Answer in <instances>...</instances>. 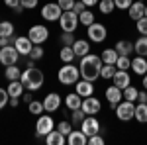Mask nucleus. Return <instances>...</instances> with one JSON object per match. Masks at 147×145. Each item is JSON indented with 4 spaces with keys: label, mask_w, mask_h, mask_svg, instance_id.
Segmentation results:
<instances>
[{
    "label": "nucleus",
    "mask_w": 147,
    "mask_h": 145,
    "mask_svg": "<svg viewBox=\"0 0 147 145\" xmlns=\"http://www.w3.org/2000/svg\"><path fill=\"white\" fill-rule=\"evenodd\" d=\"M114 2H116V8H118V10H127L134 0H114Z\"/></svg>",
    "instance_id": "nucleus-44"
},
{
    "label": "nucleus",
    "mask_w": 147,
    "mask_h": 145,
    "mask_svg": "<svg viewBox=\"0 0 147 145\" xmlns=\"http://www.w3.org/2000/svg\"><path fill=\"white\" fill-rule=\"evenodd\" d=\"M67 143L69 145H86L88 143V137L84 135V132L80 129V132H71V134L67 135Z\"/></svg>",
    "instance_id": "nucleus-22"
},
{
    "label": "nucleus",
    "mask_w": 147,
    "mask_h": 145,
    "mask_svg": "<svg viewBox=\"0 0 147 145\" xmlns=\"http://www.w3.org/2000/svg\"><path fill=\"white\" fill-rule=\"evenodd\" d=\"M84 116H86V114H84V110H82V108L73 110V112H71V122H73V123H80L82 120H84Z\"/></svg>",
    "instance_id": "nucleus-39"
},
{
    "label": "nucleus",
    "mask_w": 147,
    "mask_h": 145,
    "mask_svg": "<svg viewBox=\"0 0 147 145\" xmlns=\"http://www.w3.org/2000/svg\"><path fill=\"white\" fill-rule=\"evenodd\" d=\"M22 10H26V8H24L22 4H18V6L14 8V12H16V14H22Z\"/></svg>",
    "instance_id": "nucleus-54"
},
{
    "label": "nucleus",
    "mask_w": 147,
    "mask_h": 145,
    "mask_svg": "<svg viewBox=\"0 0 147 145\" xmlns=\"http://www.w3.org/2000/svg\"><path fill=\"white\" fill-rule=\"evenodd\" d=\"M28 37L32 39V43H34V45H43L47 41V37H49V30H47L45 26H41V24H35V26L30 28Z\"/></svg>",
    "instance_id": "nucleus-7"
},
{
    "label": "nucleus",
    "mask_w": 147,
    "mask_h": 145,
    "mask_svg": "<svg viewBox=\"0 0 147 145\" xmlns=\"http://www.w3.org/2000/svg\"><path fill=\"white\" fill-rule=\"evenodd\" d=\"M131 67V59L127 55H120L118 57V61H116V69H124V71H127V69Z\"/></svg>",
    "instance_id": "nucleus-37"
},
{
    "label": "nucleus",
    "mask_w": 147,
    "mask_h": 145,
    "mask_svg": "<svg viewBox=\"0 0 147 145\" xmlns=\"http://www.w3.org/2000/svg\"><path fill=\"white\" fill-rule=\"evenodd\" d=\"M57 129H59V132H61L63 135H69L71 132H73V123H69L67 120H63V122L57 123Z\"/></svg>",
    "instance_id": "nucleus-40"
},
{
    "label": "nucleus",
    "mask_w": 147,
    "mask_h": 145,
    "mask_svg": "<svg viewBox=\"0 0 147 145\" xmlns=\"http://www.w3.org/2000/svg\"><path fill=\"white\" fill-rule=\"evenodd\" d=\"M73 10L77 12V14H80L82 10H86V6H84V2H82V0H79V2H75V6H73Z\"/></svg>",
    "instance_id": "nucleus-48"
},
{
    "label": "nucleus",
    "mask_w": 147,
    "mask_h": 145,
    "mask_svg": "<svg viewBox=\"0 0 147 145\" xmlns=\"http://www.w3.org/2000/svg\"><path fill=\"white\" fill-rule=\"evenodd\" d=\"M88 143L90 145H104V137H102L100 134H94L88 137Z\"/></svg>",
    "instance_id": "nucleus-45"
},
{
    "label": "nucleus",
    "mask_w": 147,
    "mask_h": 145,
    "mask_svg": "<svg viewBox=\"0 0 147 145\" xmlns=\"http://www.w3.org/2000/svg\"><path fill=\"white\" fill-rule=\"evenodd\" d=\"M145 16H147V6H145Z\"/></svg>",
    "instance_id": "nucleus-56"
},
{
    "label": "nucleus",
    "mask_w": 147,
    "mask_h": 145,
    "mask_svg": "<svg viewBox=\"0 0 147 145\" xmlns=\"http://www.w3.org/2000/svg\"><path fill=\"white\" fill-rule=\"evenodd\" d=\"M127 14H129V18H131L134 22H137L139 18H143V16H145V4H143L141 0H134V2H131V6L127 8Z\"/></svg>",
    "instance_id": "nucleus-17"
},
{
    "label": "nucleus",
    "mask_w": 147,
    "mask_h": 145,
    "mask_svg": "<svg viewBox=\"0 0 147 145\" xmlns=\"http://www.w3.org/2000/svg\"><path fill=\"white\" fill-rule=\"evenodd\" d=\"M118 57H120V53H118V51H116L114 47H108V49H104V51L100 53L102 63H108V65H116Z\"/></svg>",
    "instance_id": "nucleus-25"
},
{
    "label": "nucleus",
    "mask_w": 147,
    "mask_h": 145,
    "mask_svg": "<svg viewBox=\"0 0 147 145\" xmlns=\"http://www.w3.org/2000/svg\"><path fill=\"white\" fill-rule=\"evenodd\" d=\"M79 22L82 24V26H86V28H88V26L94 22V14H92L90 10H82L79 14Z\"/></svg>",
    "instance_id": "nucleus-35"
},
{
    "label": "nucleus",
    "mask_w": 147,
    "mask_h": 145,
    "mask_svg": "<svg viewBox=\"0 0 147 145\" xmlns=\"http://www.w3.org/2000/svg\"><path fill=\"white\" fill-rule=\"evenodd\" d=\"M51 129H53V118L51 116H39L37 123H35V135L37 137H45Z\"/></svg>",
    "instance_id": "nucleus-11"
},
{
    "label": "nucleus",
    "mask_w": 147,
    "mask_h": 145,
    "mask_svg": "<svg viewBox=\"0 0 147 145\" xmlns=\"http://www.w3.org/2000/svg\"><path fill=\"white\" fill-rule=\"evenodd\" d=\"M8 104H10L12 108H18V106H20V98H18V96H10V102H8Z\"/></svg>",
    "instance_id": "nucleus-50"
},
{
    "label": "nucleus",
    "mask_w": 147,
    "mask_h": 145,
    "mask_svg": "<svg viewBox=\"0 0 147 145\" xmlns=\"http://www.w3.org/2000/svg\"><path fill=\"white\" fill-rule=\"evenodd\" d=\"M20 80L24 82L26 90H32V92H35V90H39L41 86H43V82H45V75H43L39 69L28 67V69H26V71L22 73Z\"/></svg>",
    "instance_id": "nucleus-2"
},
{
    "label": "nucleus",
    "mask_w": 147,
    "mask_h": 145,
    "mask_svg": "<svg viewBox=\"0 0 147 145\" xmlns=\"http://www.w3.org/2000/svg\"><path fill=\"white\" fill-rule=\"evenodd\" d=\"M65 106H67V110H79L80 106H82V96L77 94V92H71L65 96Z\"/></svg>",
    "instance_id": "nucleus-21"
},
{
    "label": "nucleus",
    "mask_w": 147,
    "mask_h": 145,
    "mask_svg": "<svg viewBox=\"0 0 147 145\" xmlns=\"http://www.w3.org/2000/svg\"><path fill=\"white\" fill-rule=\"evenodd\" d=\"M137 102H147V90H141L137 94Z\"/></svg>",
    "instance_id": "nucleus-52"
},
{
    "label": "nucleus",
    "mask_w": 147,
    "mask_h": 145,
    "mask_svg": "<svg viewBox=\"0 0 147 145\" xmlns=\"http://www.w3.org/2000/svg\"><path fill=\"white\" fill-rule=\"evenodd\" d=\"M61 14H63V8L57 2H49L45 6H41V18L45 22H59Z\"/></svg>",
    "instance_id": "nucleus-9"
},
{
    "label": "nucleus",
    "mask_w": 147,
    "mask_h": 145,
    "mask_svg": "<svg viewBox=\"0 0 147 145\" xmlns=\"http://www.w3.org/2000/svg\"><path fill=\"white\" fill-rule=\"evenodd\" d=\"M134 53H137V55H141V57H147V35H141V37L136 39Z\"/></svg>",
    "instance_id": "nucleus-27"
},
{
    "label": "nucleus",
    "mask_w": 147,
    "mask_h": 145,
    "mask_svg": "<svg viewBox=\"0 0 147 145\" xmlns=\"http://www.w3.org/2000/svg\"><path fill=\"white\" fill-rule=\"evenodd\" d=\"M14 47L18 49V53H20L22 57H28L30 53H32L34 43H32V39H30L28 35H20V37H16V39H14Z\"/></svg>",
    "instance_id": "nucleus-13"
},
{
    "label": "nucleus",
    "mask_w": 147,
    "mask_h": 145,
    "mask_svg": "<svg viewBox=\"0 0 147 145\" xmlns=\"http://www.w3.org/2000/svg\"><path fill=\"white\" fill-rule=\"evenodd\" d=\"M32 100H34V96H32V90H30V92H24V94H22V102L30 104Z\"/></svg>",
    "instance_id": "nucleus-49"
},
{
    "label": "nucleus",
    "mask_w": 147,
    "mask_h": 145,
    "mask_svg": "<svg viewBox=\"0 0 147 145\" xmlns=\"http://www.w3.org/2000/svg\"><path fill=\"white\" fill-rule=\"evenodd\" d=\"M45 143L47 145H65L67 143V135H63L55 127V129H51V132L45 135Z\"/></svg>",
    "instance_id": "nucleus-18"
},
{
    "label": "nucleus",
    "mask_w": 147,
    "mask_h": 145,
    "mask_svg": "<svg viewBox=\"0 0 147 145\" xmlns=\"http://www.w3.org/2000/svg\"><path fill=\"white\" fill-rule=\"evenodd\" d=\"M20 4H22L26 10H34V8H37V0H20Z\"/></svg>",
    "instance_id": "nucleus-47"
},
{
    "label": "nucleus",
    "mask_w": 147,
    "mask_h": 145,
    "mask_svg": "<svg viewBox=\"0 0 147 145\" xmlns=\"http://www.w3.org/2000/svg\"><path fill=\"white\" fill-rule=\"evenodd\" d=\"M98 10H100V14L108 16V14H112L116 10V2L114 0H100L98 2Z\"/></svg>",
    "instance_id": "nucleus-31"
},
{
    "label": "nucleus",
    "mask_w": 147,
    "mask_h": 145,
    "mask_svg": "<svg viewBox=\"0 0 147 145\" xmlns=\"http://www.w3.org/2000/svg\"><path fill=\"white\" fill-rule=\"evenodd\" d=\"M112 80H114V84L118 86V88H127L129 84H131V78H129V75H127V71H124V69H118L116 73H114V77H112Z\"/></svg>",
    "instance_id": "nucleus-16"
},
{
    "label": "nucleus",
    "mask_w": 147,
    "mask_h": 145,
    "mask_svg": "<svg viewBox=\"0 0 147 145\" xmlns=\"http://www.w3.org/2000/svg\"><path fill=\"white\" fill-rule=\"evenodd\" d=\"M18 59H20V53H18V49L14 47V43L6 45V47H0V63H2L4 67H8V65H16Z\"/></svg>",
    "instance_id": "nucleus-8"
},
{
    "label": "nucleus",
    "mask_w": 147,
    "mask_h": 145,
    "mask_svg": "<svg viewBox=\"0 0 147 145\" xmlns=\"http://www.w3.org/2000/svg\"><path fill=\"white\" fill-rule=\"evenodd\" d=\"M75 51H73V47L71 45H63V49L59 51V59L63 61V63H73L75 61Z\"/></svg>",
    "instance_id": "nucleus-29"
},
{
    "label": "nucleus",
    "mask_w": 147,
    "mask_h": 145,
    "mask_svg": "<svg viewBox=\"0 0 147 145\" xmlns=\"http://www.w3.org/2000/svg\"><path fill=\"white\" fill-rule=\"evenodd\" d=\"M80 129L84 132L86 137H90L94 134H100V122L94 118V116H86L82 122H80Z\"/></svg>",
    "instance_id": "nucleus-12"
},
{
    "label": "nucleus",
    "mask_w": 147,
    "mask_h": 145,
    "mask_svg": "<svg viewBox=\"0 0 147 145\" xmlns=\"http://www.w3.org/2000/svg\"><path fill=\"white\" fill-rule=\"evenodd\" d=\"M80 108L84 110V114H86V116H96V114L102 110V104H100V100L92 94V96L82 98V106H80Z\"/></svg>",
    "instance_id": "nucleus-10"
},
{
    "label": "nucleus",
    "mask_w": 147,
    "mask_h": 145,
    "mask_svg": "<svg viewBox=\"0 0 147 145\" xmlns=\"http://www.w3.org/2000/svg\"><path fill=\"white\" fill-rule=\"evenodd\" d=\"M102 59L98 55H88L80 57V63H79V71H80V78H86V80H96L100 77V69H102Z\"/></svg>",
    "instance_id": "nucleus-1"
},
{
    "label": "nucleus",
    "mask_w": 147,
    "mask_h": 145,
    "mask_svg": "<svg viewBox=\"0 0 147 145\" xmlns=\"http://www.w3.org/2000/svg\"><path fill=\"white\" fill-rule=\"evenodd\" d=\"M114 112H116L120 122H129L134 118V114H136V104L129 100H122V102H118V106H116Z\"/></svg>",
    "instance_id": "nucleus-6"
},
{
    "label": "nucleus",
    "mask_w": 147,
    "mask_h": 145,
    "mask_svg": "<svg viewBox=\"0 0 147 145\" xmlns=\"http://www.w3.org/2000/svg\"><path fill=\"white\" fill-rule=\"evenodd\" d=\"M137 94H139V90L136 88V86H127V88H124V100H129V102H136L137 100Z\"/></svg>",
    "instance_id": "nucleus-36"
},
{
    "label": "nucleus",
    "mask_w": 147,
    "mask_h": 145,
    "mask_svg": "<svg viewBox=\"0 0 147 145\" xmlns=\"http://www.w3.org/2000/svg\"><path fill=\"white\" fill-rule=\"evenodd\" d=\"M14 35V24L4 20L0 22V37H12Z\"/></svg>",
    "instance_id": "nucleus-32"
},
{
    "label": "nucleus",
    "mask_w": 147,
    "mask_h": 145,
    "mask_svg": "<svg viewBox=\"0 0 147 145\" xmlns=\"http://www.w3.org/2000/svg\"><path fill=\"white\" fill-rule=\"evenodd\" d=\"M43 53H45V51H43L41 45H34V47H32V53H30L28 57H30L32 61H39V59L43 57Z\"/></svg>",
    "instance_id": "nucleus-38"
},
{
    "label": "nucleus",
    "mask_w": 147,
    "mask_h": 145,
    "mask_svg": "<svg viewBox=\"0 0 147 145\" xmlns=\"http://www.w3.org/2000/svg\"><path fill=\"white\" fill-rule=\"evenodd\" d=\"M61 43H63V45H71V47H73V43H75V35L69 34V32H63V35H61Z\"/></svg>",
    "instance_id": "nucleus-43"
},
{
    "label": "nucleus",
    "mask_w": 147,
    "mask_h": 145,
    "mask_svg": "<svg viewBox=\"0 0 147 145\" xmlns=\"http://www.w3.org/2000/svg\"><path fill=\"white\" fill-rule=\"evenodd\" d=\"M139 123H147V102H139L136 106V114H134Z\"/></svg>",
    "instance_id": "nucleus-28"
},
{
    "label": "nucleus",
    "mask_w": 147,
    "mask_h": 145,
    "mask_svg": "<svg viewBox=\"0 0 147 145\" xmlns=\"http://www.w3.org/2000/svg\"><path fill=\"white\" fill-rule=\"evenodd\" d=\"M57 78H59V82L61 84H65V86H69V84H77V80L80 78V71L79 67H75L73 63H65L63 67L59 69V73H57Z\"/></svg>",
    "instance_id": "nucleus-3"
},
{
    "label": "nucleus",
    "mask_w": 147,
    "mask_h": 145,
    "mask_svg": "<svg viewBox=\"0 0 147 145\" xmlns=\"http://www.w3.org/2000/svg\"><path fill=\"white\" fill-rule=\"evenodd\" d=\"M8 102H10V94H8V90H6V88H0V110H2Z\"/></svg>",
    "instance_id": "nucleus-42"
},
{
    "label": "nucleus",
    "mask_w": 147,
    "mask_h": 145,
    "mask_svg": "<svg viewBox=\"0 0 147 145\" xmlns=\"http://www.w3.org/2000/svg\"><path fill=\"white\" fill-rule=\"evenodd\" d=\"M104 94H106V100H108V102H116V104H118V102H122V100H124V90H122V88H118L116 84L108 86Z\"/></svg>",
    "instance_id": "nucleus-20"
},
{
    "label": "nucleus",
    "mask_w": 147,
    "mask_h": 145,
    "mask_svg": "<svg viewBox=\"0 0 147 145\" xmlns=\"http://www.w3.org/2000/svg\"><path fill=\"white\" fill-rule=\"evenodd\" d=\"M6 90H8V94H10V96H18V98H22L26 86H24L22 80L18 78V80H10V84L6 86Z\"/></svg>",
    "instance_id": "nucleus-24"
},
{
    "label": "nucleus",
    "mask_w": 147,
    "mask_h": 145,
    "mask_svg": "<svg viewBox=\"0 0 147 145\" xmlns=\"http://www.w3.org/2000/svg\"><path fill=\"white\" fill-rule=\"evenodd\" d=\"M84 2V6L88 8V6H98V0H82Z\"/></svg>",
    "instance_id": "nucleus-53"
},
{
    "label": "nucleus",
    "mask_w": 147,
    "mask_h": 145,
    "mask_svg": "<svg viewBox=\"0 0 147 145\" xmlns=\"http://www.w3.org/2000/svg\"><path fill=\"white\" fill-rule=\"evenodd\" d=\"M75 92H77V94H80L82 98L92 96V94H94V84H92V80L79 78V80H77V84H75Z\"/></svg>",
    "instance_id": "nucleus-14"
},
{
    "label": "nucleus",
    "mask_w": 147,
    "mask_h": 145,
    "mask_svg": "<svg viewBox=\"0 0 147 145\" xmlns=\"http://www.w3.org/2000/svg\"><path fill=\"white\" fill-rule=\"evenodd\" d=\"M4 4H6L8 8H12V10H14V8L20 4V0H4Z\"/></svg>",
    "instance_id": "nucleus-51"
},
{
    "label": "nucleus",
    "mask_w": 147,
    "mask_h": 145,
    "mask_svg": "<svg viewBox=\"0 0 147 145\" xmlns=\"http://www.w3.org/2000/svg\"><path fill=\"white\" fill-rule=\"evenodd\" d=\"M79 14L75 10H65L59 18V26L63 32H69V34H75V30L79 28Z\"/></svg>",
    "instance_id": "nucleus-4"
},
{
    "label": "nucleus",
    "mask_w": 147,
    "mask_h": 145,
    "mask_svg": "<svg viewBox=\"0 0 147 145\" xmlns=\"http://www.w3.org/2000/svg\"><path fill=\"white\" fill-rule=\"evenodd\" d=\"M28 110H30V114H34V116H41V114L45 112V108H43V102L32 100L28 104Z\"/></svg>",
    "instance_id": "nucleus-33"
},
{
    "label": "nucleus",
    "mask_w": 147,
    "mask_h": 145,
    "mask_svg": "<svg viewBox=\"0 0 147 145\" xmlns=\"http://www.w3.org/2000/svg\"><path fill=\"white\" fill-rule=\"evenodd\" d=\"M136 26H137V32L141 35H147V16H143V18H139L136 22Z\"/></svg>",
    "instance_id": "nucleus-41"
},
{
    "label": "nucleus",
    "mask_w": 147,
    "mask_h": 145,
    "mask_svg": "<svg viewBox=\"0 0 147 145\" xmlns=\"http://www.w3.org/2000/svg\"><path fill=\"white\" fill-rule=\"evenodd\" d=\"M120 55H131V51H134V43L131 41H127V39H120L118 43H116V47H114Z\"/></svg>",
    "instance_id": "nucleus-26"
},
{
    "label": "nucleus",
    "mask_w": 147,
    "mask_h": 145,
    "mask_svg": "<svg viewBox=\"0 0 147 145\" xmlns=\"http://www.w3.org/2000/svg\"><path fill=\"white\" fill-rule=\"evenodd\" d=\"M61 102H63V98L57 94V92H49L45 98H43V108H45V112H57L59 110V106H61Z\"/></svg>",
    "instance_id": "nucleus-15"
},
{
    "label": "nucleus",
    "mask_w": 147,
    "mask_h": 145,
    "mask_svg": "<svg viewBox=\"0 0 147 145\" xmlns=\"http://www.w3.org/2000/svg\"><path fill=\"white\" fill-rule=\"evenodd\" d=\"M4 77H6V80H18L22 77V69L18 65H8L6 71H4Z\"/></svg>",
    "instance_id": "nucleus-30"
},
{
    "label": "nucleus",
    "mask_w": 147,
    "mask_h": 145,
    "mask_svg": "<svg viewBox=\"0 0 147 145\" xmlns=\"http://www.w3.org/2000/svg\"><path fill=\"white\" fill-rule=\"evenodd\" d=\"M141 84H143V88L147 90V73H145V75H143V80H141Z\"/></svg>",
    "instance_id": "nucleus-55"
},
{
    "label": "nucleus",
    "mask_w": 147,
    "mask_h": 145,
    "mask_svg": "<svg viewBox=\"0 0 147 145\" xmlns=\"http://www.w3.org/2000/svg\"><path fill=\"white\" fill-rule=\"evenodd\" d=\"M57 4L63 8V12H65V10H73V6H75V0H57Z\"/></svg>",
    "instance_id": "nucleus-46"
},
{
    "label": "nucleus",
    "mask_w": 147,
    "mask_h": 145,
    "mask_svg": "<svg viewBox=\"0 0 147 145\" xmlns=\"http://www.w3.org/2000/svg\"><path fill=\"white\" fill-rule=\"evenodd\" d=\"M131 71L136 73V75H139V77H143L147 73V59L141 55H137L131 59Z\"/></svg>",
    "instance_id": "nucleus-19"
},
{
    "label": "nucleus",
    "mask_w": 147,
    "mask_h": 145,
    "mask_svg": "<svg viewBox=\"0 0 147 145\" xmlns=\"http://www.w3.org/2000/svg\"><path fill=\"white\" fill-rule=\"evenodd\" d=\"M141 2H143V0H141Z\"/></svg>",
    "instance_id": "nucleus-57"
},
{
    "label": "nucleus",
    "mask_w": 147,
    "mask_h": 145,
    "mask_svg": "<svg viewBox=\"0 0 147 145\" xmlns=\"http://www.w3.org/2000/svg\"><path fill=\"white\" fill-rule=\"evenodd\" d=\"M86 37L94 41V43H102V41H106V37H108V30H106V26L100 22H92L88 28H86Z\"/></svg>",
    "instance_id": "nucleus-5"
},
{
    "label": "nucleus",
    "mask_w": 147,
    "mask_h": 145,
    "mask_svg": "<svg viewBox=\"0 0 147 145\" xmlns=\"http://www.w3.org/2000/svg\"><path fill=\"white\" fill-rule=\"evenodd\" d=\"M73 51H75V55L77 57H84L90 53V43L86 41V39H75V43H73Z\"/></svg>",
    "instance_id": "nucleus-23"
},
{
    "label": "nucleus",
    "mask_w": 147,
    "mask_h": 145,
    "mask_svg": "<svg viewBox=\"0 0 147 145\" xmlns=\"http://www.w3.org/2000/svg\"><path fill=\"white\" fill-rule=\"evenodd\" d=\"M114 73H116V65H108V63H104L100 69V77L104 78V80H110V78L114 77Z\"/></svg>",
    "instance_id": "nucleus-34"
}]
</instances>
